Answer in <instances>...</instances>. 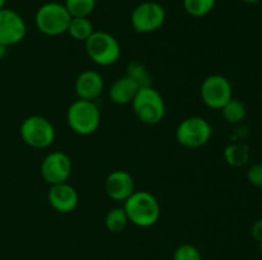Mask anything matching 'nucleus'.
<instances>
[{"label": "nucleus", "mask_w": 262, "mask_h": 260, "mask_svg": "<svg viewBox=\"0 0 262 260\" xmlns=\"http://www.w3.org/2000/svg\"><path fill=\"white\" fill-rule=\"evenodd\" d=\"M123 208L130 223L141 228H148L154 226L159 221L161 214L158 199L146 190L135 191L124 201Z\"/></svg>", "instance_id": "nucleus-1"}, {"label": "nucleus", "mask_w": 262, "mask_h": 260, "mask_svg": "<svg viewBox=\"0 0 262 260\" xmlns=\"http://www.w3.org/2000/svg\"><path fill=\"white\" fill-rule=\"evenodd\" d=\"M130 105L137 119L143 124L156 125L163 121L165 116V101L160 92L152 86L140 88Z\"/></svg>", "instance_id": "nucleus-2"}, {"label": "nucleus", "mask_w": 262, "mask_h": 260, "mask_svg": "<svg viewBox=\"0 0 262 260\" xmlns=\"http://www.w3.org/2000/svg\"><path fill=\"white\" fill-rule=\"evenodd\" d=\"M67 122L78 135H91L99 129L101 114L94 101L77 99L67 111Z\"/></svg>", "instance_id": "nucleus-3"}, {"label": "nucleus", "mask_w": 262, "mask_h": 260, "mask_svg": "<svg viewBox=\"0 0 262 260\" xmlns=\"http://www.w3.org/2000/svg\"><path fill=\"white\" fill-rule=\"evenodd\" d=\"M84 48L89 58L100 66L113 65L119 60L122 54L119 41L105 31H95L84 41Z\"/></svg>", "instance_id": "nucleus-4"}, {"label": "nucleus", "mask_w": 262, "mask_h": 260, "mask_svg": "<svg viewBox=\"0 0 262 260\" xmlns=\"http://www.w3.org/2000/svg\"><path fill=\"white\" fill-rule=\"evenodd\" d=\"M72 15L64 4L56 2L45 3L35 14V24L46 36H60L68 31Z\"/></svg>", "instance_id": "nucleus-5"}, {"label": "nucleus", "mask_w": 262, "mask_h": 260, "mask_svg": "<svg viewBox=\"0 0 262 260\" xmlns=\"http://www.w3.org/2000/svg\"><path fill=\"white\" fill-rule=\"evenodd\" d=\"M20 138L31 148L50 147L55 140V127L49 119L41 115H31L20 124Z\"/></svg>", "instance_id": "nucleus-6"}, {"label": "nucleus", "mask_w": 262, "mask_h": 260, "mask_svg": "<svg viewBox=\"0 0 262 260\" xmlns=\"http://www.w3.org/2000/svg\"><path fill=\"white\" fill-rule=\"evenodd\" d=\"M212 137V126L201 116H191L182 120L176 130L177 142L186 148L196 149L204 147Z\"/></svg>", "instance_id": "nucleus-7"}, {"label": "nucleus", "mask_w": 262, "mask_h": 260, "mask_svg": "<svg viewBox=\"0 0 262 260\" xmlns=\"http://www.w3.org/2000/svg\"><path fill=\"white\" fill-rule=\"evenodd\" d=\"M201 99L212 110H222L233 98V87L227 76L211 74L204 79L200 88Z\"/></svg>", "instance_id": "nucleus-8"}, {"label": "nucleus", "mask_w": 262, "mask_h": 260, "mask_svg": "<svg viewBox=\"0 0 262 260\" xmlns=\"http://www.w3.org/2000/svg\"><path fill=\"white\" fill-rule=\"evenodd\" d=\"M165 19V9L156 2L141 3L130 13V23L138 33H151L160 30Z\"/></svg>", "instance_id": "nucleus-9"}, {"label": "nucleus", "mask_w": 262, "mask_h": 260, "mask_svg": "<svg viewBox=\"0 0 262 260\" xmlns=\"http://www.w3.org/2000/svg\"><path fill=\"white\" fill-rule=\"evenodd\" d=\"M41 176L50 185L67 183L72 173V160L67 153L51 152L41 162Z\"/></svg>", "instance_id": "nucleus-10"}, {"label": "nucleus", "mask_w": 262, "mask_h": 260, "mask_svg": "<svg viewBox=\"0 0 262 260\" xmlns=\"http://www.w3.org/2000/svg\"><path fill=\"white\" fill-rule=\"evenodd\" d=\"M27 33V25L19 13L9 8L0 10V43L13 46L23 41Z\"/></svg>", "instance_id": "nucleus-11"}, {"label": "nucleus", "mask_w": 262, "mask_h": 260, "mask_svg": "<svg viewBox=\"0 0 262 260\" xmlns=\"http://www.w3.org/2000/svg\"><path fill=\"white\" fill-rule=\"evenodd\" d=\"M105 191L110 199L124 203L136 191L133 176L128 171H112L105 178Z\"/></svg>", "instance_id": "nucleus-12"}, {"label": "nucleus", "mask_w": 262, "mask_h": 260, "mask_svg": "<svg viewBox=\"0 0 262 260\" xmlns=\"http://www.w3.org/2000/svg\"><path fill=\"white\" fill-rule=\"evenodd\" d=\"M49 204L54 211L59 213H71L77 208L79 201L78 193L68 183H61L51 185L48 193Z\"/></svg>", "instance_id": "nucleus-13"}, {"label": "nucleus", "mask_w": 262, "mask_h": 260, "mask_svg": "<svg viewBox=\"0 0 262 260\" xmlns=\"http://www.w3.org/2000/svg\"><path fill=\"white\" fill-rule=\"evenodd\" d=\"M104 78L95 70H83L74 82V91L79 99L95 101L104 91Z\"/></svg>", "instance_id": "nucleus-14"}, {"label": "nucleus", "mask_w": 262, "mask_h": 260, "mask_svg": "<svg viewBox=\"0 0 262 260\" xmlns=\"http://www.w3.org/2000/svg\"><path fill=\"white\" fill-rule=\"evenodd\" d=\"M140 88L141 87L130 76L124 75L117 79L112 84L109 89V97L113 103L115 105H122L123 106V105L132 103Z\"/></svg>", "instance_id": "nucleus-15"}, {"label": "nucleus", "mask_w": 262, "mask_h": 260, "mask_svg": "<svg viewBox=\"0 0 262 260\" xmlns=\"http://www.w3.org/2000/svg\"><path fill=\"white\" fill-rule=\"evenodd\" d=\"M94 32V24L89 17H72L67 31V33H69L73 40L82 41V42H84Z\"/></svg>", "instance_id": "nucleus-16"}, {"label": "nucleus", "mask_w": 262, "mask_h": 260, "mask_svg": "<svg viewBox=\"0 0 262 260\" xmlns=\"http://www.w3.org/2000/svg\"><path fill=\"white\" fill-rule=\"evenodd\" d=\"M104 223L107 231L113 232V233H119V232L124 231L127 224L129 223V219H128L124 208L117 206V208H113L107 212Z\"/></svg>", "instance_id": "nucleus-17"}, {"label": "nucleus", "mask_w": 262, "mask_h": 260, "mask_svg": "<svg viewBox=\"0 0 262 260\" xmlns=\"http://www.w3.org/2000/svg\"><path fill=\"white\" fill-rule=\"evenodd\" d=\"M224 158L228 165L242 167L250 161V147L247 144H230L225 148Z\"/></svg>", "instance_id": "nucleus-18"}, {"label": "nucleus", "mask_w": 262, "mask_h": 260, "mask_svg": "<svg viewBox=\"0 0 262 260\" xmlns=\"http://www.w3.org/2000/svg\"><path fill=\"white\" fill-rule=\"evenodd\" d=\"M220 111L225 121L229 124H239L247 116V107L241 99L237 98L230 99Z\"/></svg>", "instance_id": "nucleus-19"}, {"label": "nucleus", "mask_w": 262, "mask_h": 260, "mask_svg": "<svg viewBox=\"0 0 262 260\" xmlns=\"http://www.w3.org/2000/svg\"><path fill=\"white\" fill-rule=\"evenodd\" d=\"M216 0H183V7L189 15L201 18L211 13L215 8Z\"/></svg>", "instance_id": "nucleus-20"}, {"label": "nucleus", "mask_w": 262, "mask_h": 260, "mask_svg": "<svg viewBox=\"0 0 262 260\" xmlns=\"http://www.w3.org/2000/svg\"><path fill=\"white\" fill-rule=\"evenodd\" d=\"M125 75L130 76L141 88L151 86V74L148 73L147 68L140 61H130L127 65Z\"/></svg>", "instance_id": "nucleus-21"}, {"label": "nucleus", "mask_w": 262, "mask_h": 260, "mask_svg": "<svg viewBox=\"0 0 262 260\" xmlns=\"http://www.w3.org/2000/svg\"><path fill=\"white\" fill-rule=\"evenodd\" d=\"M64 7L72 17H89L96 7V0H66Z\"/></svg>", "instance_id": "nucleus-22"}, {"label": "nucleus", "mask_w": 262, "mask_h": 260, "mask_svg": "<svg viewBox=\"0 0 262 260\" xmlns=\"http://www.w3.org/2000/svg\"><path fill=\"white\" fill-rule=\"evenodd\" d=\"M173 260H202V255L193 245L182 244L174 251Z\"/></svg>", "instance_id": "nucleus-23"}, {"label": "nucleus", "mask_w": 262, "mask_h": 260, "mask_svg": "<svg viewBox=\"0 0 262 260\" xmlns=\"http://www.w3.org/2000/svg\"><path fill=\"white\" fill-rule=\"evenodd\" d=\"M247 180L255 188L262 189V163H255L248 168Z\"/></svg>", "instance_id": "nucleus-24"}, {"label": "nucleus", "mask_w": 262, "mask_h": 260, "mask_svg": "<svg viewBox=\"0 0 262 260\" xmlns=\"http://www.w3.org/2000/svg\"><path fill=\"white\" fill-rule=\"evenodd\" d=\"M251 235H252L253 240H255L256 242L261 244L262 242V218H260L258 221H256L255 223H253L252 229H251Z\"/></svg>", "instance_id": "nucleus-25"}, {"label": "nucleus", "mask_w": 262, "mask_h": 260, "mask_svg": "<svg viewBox=\"0 0 262 260\" xmlns=\"http://www.w3.org/2000/svg\"><path fill=\"white\" fill-rule=\"evenodd\" d=\"M8 54V46L3 45V43H0V60H3V59L7 56Z\"/></svg>", "instance_id": "nucleus-26"}, {"label": "nucleus", "mask_w": 262, "mask_h": 260, "mask_svg": "<svg viewBox=\"0 0 262 260\" xmlns=\"http://www.w3.org/2000/svg\"><path fill=\"white\" fill-rule=\"evenodd\" d=\"M241 2L246 3V4H256V3L261 2V0H241Z\"/></svg>", "instance_id": "nucleus-27"}, {"label": "nucleus", "mask_w": 262, "mask_h": 260, "mask_svg": "<svg viewBox=\"0 0 262 260\" xmlns=\"http://www.w3.org/2000/svg\"><path fill=\"white\" fill-rule=\"evenodd\" d=\"M5 3H7V0H0V10L5 8Z\"/></svg>", "instance_id": "nucleus-28"}, {"label": "nucleus", "mask_w": 262, "mask_h": 260, "mask_svg": "<svg viewBox=\"0 0 262 260\" xmlns=\"http://www.w3.org/2000/svg\"><path fill=\"white\" fill-rule=\"evenodd\" d=\"M260 252H261V255H262V242L260 244Z\"/></svg>", "instance_id": "nucleus-29"}, {"label": "nucleus", "mask_w": 262, "mask_h": 260, "mask_svg": "<svg viewBox=\"0 0 262 260\" xmlns=\"http://www.w3.org/2000/svg\"><path fill=\"white\" fill-rule=\"evenodd\" d=\"M261 102H262V98H261Z\"/></svg>", "instance_id": "nucleus-30"}]
</instances>
